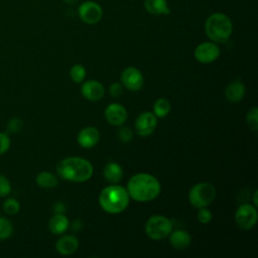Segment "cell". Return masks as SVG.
Here are the masks:
<instances>
[{
    "instance_id": "obj_26",
    "label": "cell",
    "mask_w": 258,
    "mask_h": 258,
    "mask_svg": "<svg viewBox=\"0 0 258 258\" xmlns=\"http://www.w3.org/2000/svg\"><path fill=\"white\" fill-rule=\"evenodd\" d=\"M246 122L248 127L251 130L256 131L258 129V108L257 107H253L248 111L246 116Z\"/></svg>"
},
{
    "instance_id": "obj_24",
    "label": "cell",
    "mask_w": 258,
    "mask_h": 258,
    "mask_svg": "<svg viewBox=\"0 0 258 258\" xmlns=\"http://www.w3.org/2000/svg\"><path fill=\"white\" fill-rule=\"evenodd\" d=\"M13 233V225L12 223L0 216V240L8 239Z\"/></svg>"
},
{
    "instance_id": "obj_31",
    "label": "cell",
    "mask_w": 258,
    "mask_h": 258,
    "mask_svg": "<svg viewBox=\"0 0 258 258\" xmlns=\"http://www.w3.org/2000/svg\"><path fill=\"white\" fill-rule=\"evenodd\" d=\"M10 147V138L7 133L0 132V155L6 153Z\"/></svg>"
},
{
    "instance_id": "obj_2",
    "label": "cell",
    "mask_w": 258,
    "mask_h": 258,
    "mask_svg": "<svg viewBox=\"0 0 258 258\" xmlns=\"http://www.w3.org/2000/svg\"><path fill=\"white\" fill-rule=\"evenodd\" d=\"M55 169L59 177L74 182L86 181L93 175L92 163L89 160L78 156L61 159L56 164Z\"/></svg>"
},
{
    "instance_id": "obj_1",
    "label": "cell",
    "mask_w": 258,
    "mask_h": 258,
    "mask_svg": "<svg viewBox=\"0 0 258 258\" xmlns=\"http://www.w3.org/2000/svg\"><path fill=\"white\" fill-rule=\"evenodd\" d=\"M161 186L158 179L149 173H136L127 183V191L134 201L150 202L158 197Z\"/></svg>"
},
{
    "instance_id": "obj_16",
    "label": "cell",
    "mask_w": 258,
    "mask_h": 258,
    "mask_svg": "<svg viewBox=\"0 0 258 258\" xmlns=\"http://www.w3.org/2000/svg\"><path fill=\"white\" fill-rule=\"evenodd\" d=\"M170 245L176 250H184L187 248L191 242V237L188 232L184 230L171 231L168 235Z\"/></svg>"
},
{
    "instance_id": "obj_32",
    "label": "cell",
    "mask_w": 258,
    "mask_h": 258,
    "mask_svg": "<svg viewBox=\"0 0 258 258\" xmlns=\"http://www.w3.org/2000/svg\"><path fill=\"white\" fill-rule=\"evenodd\" d=\"M109 93L114 98H119L123 93V86L120 83H113L109 87Z\"/></svg>"
},
{
    "instance_id": "obj_7",
    "label": "cell",
    "mask_w": 258,
    "mask_h": 258,
    "mask_svg": "<svg viewBox=\"0 0 258 258\" xmlns=\"http://www.w3.org/2000/svg\"><path fill=\"white\" fill-rule=\"evenodd\" d=\"M78 16L86 24L93 25L100 22L103 17L102 6L93 0L82 2L78 7Z\"/></svg>"
},
{
    "instance_id": "obj_36",
    "label": "cell",
    "mask_w": 258,
    "mask_h": 258,
    "mask_svg": "<svg viewBox=\"0 0 258 258\" xmlns=\"http://www.w3.org/2000/svg\"><path fill=\"white\" fill-rule=\"evenodd\" d=\"M62 2L67 3L69 5H74V4H76L78 2V0H62Z\"/></svg>"
},
{
    "instance_id": "obj_22",
    "label": "cell",
    "mask_w": 258,
    "mask_h": 258,
    "mask_svg": "<svg viewBox=\"0 0 258 258\" xmlns=\"http://www.w3.org/2000/svg\"><path fill=\"white\" fill-rule=\"evenodd\" d=\"M170 111V102L166 98H159L153 105V114L158 118H164Z\"/></svg>"
},
{
    "instance_id": "obj_12",
    "label": "cell",
    "mask_w": 258,
    "mask_h": 258,
    "mask_svg": "<svg viewBox=\"0 0 258 258\" xmlns=\"http://www.w3.org/2000/svg\"><path fill=\"white\" fill-rule=\"evenodd\" d=\"M104 116L109 124L114 126H120L125 123L128 114L126 109L121 104L112 103L106 107Z\"/></svg>"
},
{
    "instance_id": "obj_33",
    "label": "cell",
    "mask_w": 258,
    "mask_h": 258,
    "mask_svg": "<svg viewBox=\"0 0 258 258\" xmlns=\"http://www.w3.org/2000/svg\"><path fill=\"white\" fill-rule=\"evenodd\" d=\"M53 212L54 214H63L66 212V205L62 202H56L53 205Z\"/></svg>"
},
{
    "instance_id": "obj_6",
    "label": "cell",
    "mask_w": 258,
    "mask_h": 258,
    "mask_svg": "<svg viewBox=\"0 0 258 258\" xmlns=\"http://www.w3.org/2000/svg\"><path fill=\"white\" fill-rule=\"evenodd\" d=\"M172 231L171 221L161 215L151 216L145 224V232L152 240H162Z\"/></svg>"
},
{
    "instance_id": "obj_30",
    "label": "cell",
    "mask_w": 258,
    "mask_h": 258,
    "mask_svg": "<svg viewBox=\"0 0 258 258\" xmlns=\"http://www.w3.org/2000/svg\"><path fill=\"white\" fill-rule=\"evenodd\" d=\"M118 137L119 139L124 142V143H127L129 141L132 140L133 138V132L130 128L128 127H121L119 130H118Z\"/></svg>"
},
{
    "instance_id": "obj_5",
    "label": "cell",
    "mask_w": 258,
    "mask_h": 258,
    "mask_svg": "<svg viewBox=\"0 0 258 258\" xmlns=\"http://www.w3.org/2000/svg\"><path fill=\"white\" fill-rule=\"evenodd\" d=\"M216 188L210 182H199L188 192V201L197 209L205 208L212 204L216 198Z\"/></svg>"
},
{
    "instance_id": "obj_20",
    "label": "cell",
    "mask_w": 258,
    "mask_h": 258,
    "mask_svg": "<svg viewBox=\"0 0 258 258\" xmlns=\"http://www.w3.org/2000/svg\"><path fill=\"white\" fill-rule=\"evenodd\" d=\"M104 178L111 184L119 182L123 177V169L117 162H109L106 164L103 170Z\"/></svg>"
},
{
    "instance_id": "obj_28",
    "label": "cell",
    "mask_w": 258,
    "mask_h": 258,
    "mask_svg": "<svg viewBox=\"0 0 258 258\" xmlns=\"http://www.w3.org/2000/svg\"><path fill=\"white\" fill-rule=\"evenodd\" d=\"M11 192V183L9 179L4 175L0 174V198L9 196Z\"/></svg>"
},
{
    "instance_id": "obj_14",
    "label": "cell",
    "mask_w": 258,
    "mask_h": 258,
    "mask_svg": "<svg viewBox=\"0 0 258 258\" xmlns=\"http://www.w3.org/2000/svg\"><path fill=\"white\" fill-rule=\"evenodd\" d=\"M100 139V132L97 128L89 126L83 128L78 134V143L83 148H92L94 147Z\"/></svg>"
},
{
    "instance_id": "obj_13",
    "label": "cell",
    "mask_w": 258,
    "mask_h": 258,
    "mask_svg": "<svg viewBox=\"0 0 258 258\" xmlns=\"http://www.w3.org/2000/svg\"><path fill=\"white\" fill-rule=\"evenodd\" d=\"M82 95L89 101H99L104 97L105 88L104 86L95 80H89L82 85Z\"/></svg>"
},
{
    "instance_id": "obj_3",
    "label": "cell",
    "mask_w": 258,
    "mask_h": 258,
    "mask_svg": "<svg viewBox=\"0 0 258 258\" xmlns=\"http://www.w3.org/2000/svg\"><path fill=\"white\" fill-rule=\"evenodd\" d=\"M205 32L213 42L225 43L233 32L232 20L223 12H214L205 21Z\"/></svg>"
},
{
    "instance_id": "obj_10",
    "label": "cell",
    "mask_w": 258,
    "mask_h": 258,
    "mask_svg": "<svg viewBox=\"0 0 258 258\" xmlns=\"http://www.w3.org/2000/svg\"><path fill=\"white\" fill-rule=\"evenodd\" d=\"M157 126L156 116L152 112H142L138 115L135 121L136 133L141 137L151 135Z\"/></svg>"
},
{
    "instance_id": "obj_17",
    "label": "cell",
    "mask_w": 258,
    "mask_h": 258,
    "mask_svg": "<svg viewBox=\"0 0 258 258\" xmlns=\"http://www.w3.org/2000/svg\"><path fill=\"white\" fill-rule=\"evenodd\" d=\"M245 86L240 81L231 82L225 89V97L232 103H237L244 98Z\"/></svg>"
},
{
    "instance_id": "obj_29",
    "label": "cell",
    "mask_w": 258,
    "mask_h": 258,
    "mask_svg": "<svg viewBox=\"0 0 258 258\" xmlns=\"http://www.w3.org/2000/svg\"><path fill=\"white\" fill-rule=\"evenodd\" d=\"M212 217H213V215H212L211 211L208 210L206 207L205 208H200L199 212L197 214L198 221L202 224H208L209 222H211Z\"/></svg>"
},
{
    "instance_id": "obj_27",
    "label": "cell",
    "mask_w": 258,
    "mask_h": 258,
    "mask_svg": "<svg viewBox=\"0 0 258 258\" xmlns=\"http://www.w3.org/2000/svg\"><path fill=\"white\" fill-rule=\"evenodd\" d=\"M23 127V121L19 117L11 118L7 123V131L11 133L19 132Z\"/></svg>"
},
{
    "instance_id": "obj_11",
    "label": "cell",
    "mask_w": 258,
    "mask_h": 258,
    "mask_svg": "<svg viewBox=\"0 0 258 258\" xmlns=\"http://www.w3.org/2000/svg\"><path fill=\"white\" fill-rule=\"evenodd\" d=\"M121 83L122 86L128 89L129 91H139L144 85V78L142 73L134 68L128 67L121 74Z\"/></svg>"
},
{
    "instance_id": "obj_18",
    "label": "cell",
    "mask_w": 258,
    "mask_h": 258,
    "mask_svg": "<svg viewBox=\"0 0 258 258\" xmlns=\"http://www.w3.org/2000/svg\"><path fill=\"white\" fill-rule=\"evenodd\" d=\"M145 10L152 15H169L170 8L166 0H144Z\"/></svg>"
},
{
    "instance_id": "obj_25",
    "label": "cell",
    "mask_w": 258,
    "mask_h": 258,
    "mask_svg": "<svg viewBox=\"0 0 258 258\" xmlns=\"http://www.w3.org/2000/svg\"><path fill=\"white\" fill-rule=\"evenodd\" d=\"M70 76L75 83H82L86 77V70L82 64L77 63L71 68Z\"/></svg>"
},
{
    "instance_id": "obj_4",
    "label": "cell",
    "mask_w": 258,
    "mask_h": 258,
    "mask_svg": "<svg viewBox=\"0 0 258 258\" xmlns=\"http://www.w3.org/2000/svg\"><path fill=\"white\" fill-rule=\"evenodd\" d=\"M129 198L126 188L118 184H111L101 190L99 204L106 213L119 214L128 207Z\"/></svg>"
},
{
    "instance_id": "obj_21",
    "label": "cell",
    "mask_w": 258,
    "mask_h": 258,
    "mask_svg": "<svg viewBox=\"0 0 258 258\" xmlns=\"http://www.w3.org/2000/svg\"><path fill=\"white\" fill-rule=\"evenodd\" d=\"M35 181L37 185L42 188H52L57 184L56 176L49 171L39 172L35 177Z\"/></svg>"
},
{
    "instance_id": "obj_8",
    "label": "cell",
    "mask_w": 258,
    "mask_h": 258,
    "mask_svg": "<svg viewBox=\"0 0 258 258\" xmlns=\"http://www.w3.org/2000/svg\"><path fill=\"white\" fill-rule=\"evenodd\" d=\"M258 213L254 206L250 204L241 205L235 213V222L240 229L251 230L257 223Z\"/></svg>"
},
{
    "instance_id": "obj_19",
    "label": "cell",
    "mask_w": 258,
    "mask_h": 258,
    "mask_svg": "<svg viewBox=\"0 0 258 258\" xmlns=\"http://www.w3.org/2000/svg\"><path fill=\"white\" fill-rule=\"evenodd\" d=\"M69 226V220L63 214H54L48 221V229L53 235L63 234Z\"/></svg>"
},
{
    "instance_id": "obj_15",
    "label": "cell",
    "mask_w": 258,
    "mask_h": 258,
    "mask_svg": "<svg viewBox=\"0 0 258 258\" xmlns=\"http://www.w3.org/2000/svg\"><path fill=\"white\" fill-rule=\"evenodd\" d=\"M78 247H79V241L73 235H64L60 237L55 243L56 251L63 256H68L75 253Z\"/></svg>"
},
{
    "instance_id": "obj_23",
    "label": "cell",
    "mask_w": 258,
    "mask_h": 258,
    "mask_svg": "<svg viewBox=\"0 0 258 258\" xmlns=\"http://www.w3.org/2000/svg\"><path fill=\"white\" fill-rule=\"evenodd\" d=\"M2 208H3V211L5 214H7L9 216H14L20 210V203L14 198H9L3 203Z\"/></svg>"
},
{
    "instance_id": "obj_34",
    "label": "cell",
    "mask_w": 258,
    "mask_h": 258,
    "mask_svg": "<svg viewBox=\"0 0 258 258\" xmlns=\"http://www.w3.org/2000/svg\"><path fill=\"white\" fill-rule=\"evenodd\" d=\"M82 229V222L80 221V220H75L74 222H73V224H72V230L74 231V232H78V231H80Z\"/></svg>"
},
{
    "instance_id": "obj_9",
    "label": "cell",
    "mask_w": 258,
    "mask_h": 258,
    "mask_svg": "<svg viewBox=\"0 0 258 258\" xmlns=\"http://www.w3.org/2000/svg\"><path fill=\"white\" fill-rule=\"evenodd\" d=\"M221 50L218 43L213 41H205L200 43L194 51L196 59L202 63H210L220 56Z\"/></svg>"
},
{
    "instance_id": "obj_35",
    "label": "cell",
    "mask_w": 258,
    "mask_h": 258,
    "mask_svg": "<svg viewBox=\"0 0 258 258\" xmlns=\"http://www.w3.org/2000/svg\"><path fill=\"white\" fill-rule=\"evenodd\" d=\"M257 195H258V191L255 190L254 192V196H253V203L255 206H258V200H257Z\"/></svg>"
}]
</instances>
